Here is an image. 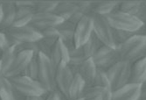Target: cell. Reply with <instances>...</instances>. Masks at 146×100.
Listing matches in <instances>:
<instances>
[{"label":"cell","mask_w":146,"mask_h":100,"mask_svg":"<svg viewBox=\"0 0 146 100\" xmlns=\"http://www.w3.org/2000/svg\"><path fill=\"white\" fill-rule=\"evenodd\" d=\"M119 61L130 63L146 57V37L135 34L126 42L116 47Z\"/></svg>","instance_id":"1"},{"label":"cell","mask_w":146,"mask_h":100,"mask_svg":"<svg viewBox=\"0 0 146 100\" xmlns=\"http://www.w3.org/2000/svg\"><path fill=\"white\" fill-rule=\"evenodd\" d=\"M130 69V62L120 61L106 70V75L110 81V88L112 92L118 91L129 83Z\"/></svg>","instance_id":"2"},{"label":"cell","mask_w":146,"mask_h":100,"mask_svg":"<svg viewBox=\"0 0 146 100\" xmlns=\"http://www.w3.org/2000/svg\"><path fill=\"white\" fill-rule=\"evenodd\" d=\"M9 80L14 91L24 97H42L48 94L38 81H34L27 77L19 76Z\"/></svg>","instance_id":"3"},{"label":"cell","mask_w":146,"mask_h":100,"mask_svg":"<svg viewBox=\"0 0 146 100\" xmlns=\"http://www.w3.org/2000/svg\"><path fill=\"white\" fill-rule=\"evenodd\" d=\"M38 82L48 92L57 91L56 86V69L50 59L42 54L38 55Z\"/></svg>","instance_id":"4"},{"label":"cell","mask_w":146,"mask_h":100,"mask_svg":"<svg viewBox=\"0 0 146 100\" xmlns=\"http://www.w3.org/2000/svg\"><path fill=\"white\" fill-rule=\"evenodd\" d=\"M105 17L110 25V27L116 30L137 33L143 25L135 17L118 10Z\"/></svg>","instance_id":"5"},{"label":"cell","mask_w":146,"mask_h":100,"mask_svg":"<svg viewBox=\"0 0 146 100\" xmlns=\"http://www.w3.org/2000/svg\"><path fill=\"white\" fill-rule=\"evenodd\" d=\"M5 33L11 46H16L19 43H36L42 38L41 33L29 25L22 27H11Z\"/></svg>","instance_id":"6"},{"label":"cell","mask_w":146,"mask_h":100,"mask_svg":"<svg viewBox=\"0 0 146 100\" xmlns=\"http://www.w3.org/2000/svg\"><path fill=\"white\" fill-rule=\"evenodd\" d=\"M93 19V32L101 42L108 47H115L113 41V28L105 16L91 13Z\"/></svg>","instance_id":"7"},{"label":"cell","mask_w":146,"mask_h":100,"mask_svg":"<svg viewBox=\"0 0 146 100\" xmlns=\"http://www.w3.org/2000/svg\"><path fill=\"white\" fill-rule=\"evenodd\" d=\"M91 59L96 69L104 71L111 68L116 62L120 61L116 47H111L105 45H102Z\"/></svg>","instance_id":"8"},{"label":"cell","mask_w":146,"mask_h":100,"mask_svg":"<svg viewBox=\"0 0 146 100\" xmlns=\"http://www.w3.org/2000/svg\"><path fill=\"white\" fill-rule=\"evenodd\" d=\"M34 55L38 54H34L32 51H23L19 53L13 60L12 63L3 73L2 76L8 79L22 76Z\"/></svg>","instance_id":"9"},{"label":"cell","mask_w":146,"mask_h":100,"mask_svg":"<svg viewBox=\"0 0 146 100\" xmlns=\"http://www.w3.org/2000/svg\"><path fill=\"white\" fill-rule=\"evenodd\" d=\"M74 77V74L68 63H61L56 69L57 91L68 100V91Z\"/></svg>","instance_id":"10"},{"label":"cell","mask_w":146,"mask_h":100,"mask_svg":"<svg viewBox=\"0 0 146 100\" xmlns=\"http://www.w3.org/2000/svg\"><path fill=\"white\" fill-rule=\"evenodd\" d=\"M93 33V19L91 14L84 16L75 25L74 46L79 47L83 46Z\"/></svg>","instance_id":"11"},{"label":"cell","mask_w":146,"mask_h":100,"mask_svg":"<svg viewBox=\"0 0 146 100\" xmlns=\"http://www.w3.org/2000/svg\"><path fill=\"white\" fill-rule=\"evenodd\" d=\"M62 21L64 20L57 15L54 14L52 12H49V13H35L29 26H31L39 33H41L48 28L56 27Z\"/></svg>","instance_id":"12"},{"label":"cell","mask_w":146,"mask_h":100,"mask_svg":"<svg viewBox=\"0 0 146 100\" xmlns=\"http://www.w3.org/2000/svg\"><path fill=\"white\" fill-rule=\"evenodd\" d=\"M118 11L135 17L143 24H146V4L145 1H123L120 2Z\"/></svg>","instance_id":"13"},{"label":"cell","mask_w":146,"mask_h":100,"mask_svg":"<svg viewBox=\"0 0 146 100\" xmlns=\"http://www.w3.org/2000/svg\"><path fill=\"white\" fill-rule=\"evenodd\" d=\"M141 91V85L128 83L123 88L112 92L111 100H137Z\"/></svg>","instance_id":"14"},{"label":"cell","mask_w":146,"mask_h":100,"mask_svg":"<svg viewBox=\"0 0 146 100\" xmlns=\"http://www.w3.org/2000/svg\"><path fill=\"white\" fill-rule=\"evenodd\" d=\"M56 29L60 34V41L66 47L74 46V24L70 21H62L56 27Z\"/></svg>","instance_id":"15"},{"label":"cell","mask_w":146,"mask_h":100,"mask_svg":"<svg viewBox=\"0 0 146 100\" xmlns=\"http://www.w3.org/2000/svg\"><path fill=\"white\" fill-rule=\"evenodd\" d=\"M146 81V57L131 63L129 83L142 85Z\"/></svg>","instance_id":"16"},{"label":"cell","mask_w":146,"mask_h":100,"mask_svg":"<svg viewBox=\"0 0 146 100\" xmlns=\"http://www.w3.org/2000/svg\"><path fill=\"white\" fill-rule=\"evenodd\" d=\"M67 48L68 51V65L72 71L74 72V74L76 75L78 74L80 66L87 60L83 51V47L82 46L79 47L72 46Z\"/></svg>","instance_id":"17"},{"label":"cell","mask_w":146,"mask_h":100,"mask_svg":"<svg viewBox=\"0 0 146 100\" xmlns=\"http://www.w3.org/2000/svg\"><path fill=\"white\" fill-rule=\"evenodd\" d=\"M3 21L0 25V32H6L13 25L17 12L15 2H3Z\"/></svg>","instance_id":"18"},{"label":"cell","mask_w":146,"mask_h":100,"mask_svg":"<svg viewBox=\"0 0 146 100\" xmlns=\"http://www.w3.org/2000/svg\"><path fill=\"white\" fill-rule=\"evenodd\" d=\"M50 61L55 69H57L61 63L68 64V51L65 45L59 41L54 47L52 48V53L50 55Z\"/></svg>","instance_id":"19"},{"label":"cell","mask_w":146,"mask_h":100,"mask_svg":"<svg viewBox=\"0 0 146 100\" xmlns=\"http://www.w3.org/2000/svg\"><path fill=\"white\" fill-rule=\"evenodd\" d=\"M96 73V67L93 62L92 59H87L80 66L78 75L83 80L86 87L92 86L94 83L95 76Z\"/></svg>","instance_id":"20"},{"label":"cell","mask_w":146,"mask_h":100,"mask_svg":"<svg viewBox=\"0 0 146 100\" xmlns=\"http://www.w3.org/2000/svg\"><path fill=\"white\" fill-rule=\"evenodd\" d=\"M78 7L76 1H61L58 2L52 13L57 15L64 21H68Z\"/></svg>","instance_id":"21"},{"label":"cell","mask_w":146,"mask_h":100,"mask_svg":"<svg viewBox=\"0 0 146 100\" xmlns=\"http://www.w3.org/2000/svg\"><path fill=\"white\" fill-rule=\"evenodd\" d=\"M35 11L33 7H20L17 8L14 22L11 27H22L30 25Z\"/></svg>","instance_id":"22"},{"label":"cell","mask_w":146,"mask_h":100,"mask_svg":"<svg viewBox=\"0 0 146 100\" xmlns=\"http://www.w3.org/2000/svg\"><path fill=\"white\" fill-rule=\"evenodd\" d=\"M120 2L118 1H102V2H93L92 13L99 14L102 16H107L113 11L118 9Z\"/></svg>","instance_id":"23"},{"label":"cell","mask_w":146,"mask_h":100,"mask_svg":"<svg viewBox=\"0 0 146 100\" xmlns=\"http://www.w3.org/2000/svg\"><path fill=\"white\" fill-rule=\"evenodd\" d=\"M85 87L86 85L83 80L82 79V77L78 74L74 75V77L73 79V82L68 91V100H77L82 98V94Z\"/></svg>","instance_id":"24"},{"label":"cell","mask_w":146,"mask_h":100,"mask_svg":"<svg viewBox=\"0 0 146 100\" xmlns=\"http://www.w3.org/2000/svg\"><path fill=\"white\" fill-rule=\"evenodd\" d=\"M0 100H18L10 80L3 76H0Z\"/></svg>","instance_id":"25"},{"label":"cell","mask_w":146,"mask_h":100,"mask_svg":"<svg viewBox=\"0 0 146 100\" xmlns=\"http://www.w3.org/2000/svg\"><path fill=\"white\" fill-rule=\"evenodd\" d=\"M103 44L101 42V41L97 38L96 35L94 33V32L92 33L91 36L89 37V39L86 41V43L82 46L83 51L85 54V56L87 59L92 58V56L94 55L99 48L102 46Z\"/></svg>","instance_id":"26"},{"label":"cell","mask_w":146,"mask_h":100,"mask_svg":"<svg viewBox=\"0 0 146 100\" xmlns=\"http://www.w3.org/2000/svg\"><path fill=\"white\" fill-rule=\"evenodd\" d=\"M42 38L41 40L48 45L51 48L54 47V45L60 41V34L57 31L56 27H52L48 28L43 32H41Z\"/></svg>","instance_id":"27"},{"label":"cell","mask_w":146,"mask_h":100,"mask_svg":"<svg viewBox=\"0 0 146 100\" xmlns=\"http://www.w3.org/2000/svg\"><path fill=\"white\" fill-rule=\"evenodd\" d=\"M18 55L15 46H11L2 55L0 58V62H1V69H2V75L3 73L10 67L12 63L13 60L15 59L16 55Z\"/></svg>","instance_id":"28"},{"label":"cell","mask_w":146,"mask_h":100,"mask_svg":"<svg viewBox=\"0 0 146 100\" xmlns=\"http://www.w3.org/2000/svg\"><path fill=\"white\" fill-rule=\"evenodd\" d=\"M38 55H34L31 61L29 62L28 66L26 67L22 76L27 77L34 81H38Z\"/></svg>","instance_id":"29"},{"label":"cell","mask_w":146,"mask_h":100,"mask_svg":"<svg viewBox=\"0 0 146 100\" xmlns=\"http://www.w3.org/2000/svg\"><path fill=\"white\" fill-rule=\"evenodd\" d=\"M58 1H34L35 13H49L55 9Z\"/></svg>","instance_id":"30"},{"label":"cell","mask_w":146,"mask_h":100,"mask_svg":"<svg viewBox=\"0 0 146 100\" xmlns=\"http://www.w3.org/2000/svg\"><path fill=\"white\" fill-rule=\"evenodd\" d=\"M135 34H136V33L113 29V41H114L115 47H117L120 45L123 44L124 42H126L129 39H130L131 37Z\"/></svg>","instance_id":"31"},{"label":"cell","mask_w":146,"mask_h":100,"mask_svg":"<svg viewBox=\"0 0 146 100\" xmlns=\"http://www.w3.org/2000/svg\"><path fill=\"white\" fill-rule=\"evenodd\" d=\"M93 86L100 87V88H110V81L108 79L107 75H106V71L96 69Z\"/></svg>","instance_id":"32"},{"label":"cell","mask_w":146,"mask_h":100,"mask_svg":"<svg viewBox=\"0 0 146 100\" xmlns=\"http://www.w3.org/2000/svg\"><path fill=\"white\" fill-rule=\"evenodd\" d=\"M10 47L11 45L6 33L0 32V58Z\"/></svg>","instance_id":"33"},{"label":"cell","mask_w":146,"mask_h":100,"mask_svg":"<svg viewBox=\"0 0 146 100\" xmlns=\"http://www.w3.org/2000/svg\"><path fill=\"white\" fill-rule=\"evenodd\" d=\"M36 44H37V47H38V53L42 54L45 56L50 58V55H51V53H52V48L48 45H46L42 40H39L38 41H37Z\"/></svg>","instance_id":"34"},{"label":"cell","mask_w":146,"mask_h":100,"mask_svg":"<svg viewBox=\"0 0 146 100\" xmlns=\"http://www.w3.org/2000/svg\"><path fill=\"white\" fill-rule=\"evenodd\" d=\"M63 98H66L63 95H61L58 91H55L54 92L48 93L46 95V100H63Z\"/></svg>","instance_id":"35"},{"label":"cell","mask_w":146,"mask_h":100,"mask_svg":"<svg viewBox=\"0 0 146 100\" xmlns=\"http://www.w3.org/2000/svg\"><path fill=\"white\" fill-rule=\"evenodd\" d=\"M15 5L17 8L20 7H33L34 1H16Z\"/></svg>","instance_id":"36"},{"label":"cell","mask_w":146,"mask_h":100,"mask_svg":"<svg viewBox=\"0 0 146 100\" xmlns=\"http://www.w3.org/2000/svg\"><path fill=\"white\" fill-rule=\"evenodd\" d=\"M137 100H146V88H142Z\"/></svg>","instance_id":"37"},{"label":"cell","mask_w":146,"mask_h":100,"mask_svg":"<svg viewBox=\"0 0 146 100\" xmlns=\"http://www.w3.org/2000/svg\"><path fill=\"white\" fill-rule=\"evenodd\" d=\"M25 100H46L44 96L42 97H25Z\"/></svg>","instance_id":"38"},{"label":"cell","mask_w":146,"mask_h":100,"mask_svg":"<svg viewBox=\"0 0 146 100\" xmlns=\"http://www.w3.org/2000/svg\"><path fill=\"white\" fill-rule=\"evenodd\" d=\"M3 6H2V4L0 3V25L2 24V21H3Z\"/></svg>","instance_id":"39"},{"label":"cell","mask_w":146,"mask_h":100,"mask_svg":"<svg viewBox=\"0 0 146 100\" xmlns=\"http://www.w3.org/2000/svg\"><path fill=\"white\" fill-rule=\"evenodd\" d=\"M0 76H2V69H1V62H0Z\"/></svg>","instance_id":"40"},{"label":"cell","mask_w":146,"mask_h":100,"mask_svg":"<svg viewBox=\"0 0 146 100\" xmlns=\"http://www.w3.org/2000/svg\"><path fill=\"white\" fill-rule=\"evenodd\" d=\"M77 100H83L82 98H81V99H77Z\"/></svg>","instance_id":"41"},{"label":"cell","mask_w":146,"mask_h":100,"mask_svg":"<svg viewBox=\"0 0 146 100\" xmlns=\"http://www.w3.org/2000/svg\"><path fill=\"white\" fill-rule=\"evenodd\" d=\"M145 4H146V1H145Z\"/></svg>","instance_id":"42"}]
</instances>
